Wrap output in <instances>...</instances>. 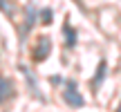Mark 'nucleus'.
<instances>
[{"instance_id":"nucleus-1","label":"nucleus","mask_w":121,"mask_h":112,"mask_svg":"<svg viewBox=\"0 0 121 112\" xmlns=\"http://www.w3.org/2000/svg\"><path fill=\"white\" fill-rule=\"evenodd\" d=\"M63 99H65V103L72 105V108H83V105H85V99H83V94L76 90V83H74V81H67V83H65Z\"/></svg>"},{"instance_id":"nucleus-2","label":"nucleus","mask_w":121,"mask_h":112,"mask_svg":"<svg viewBox=\"0 0 121 112\" xmlns=\"http://www.w3.org/2000/svg\"><path fill=\"white\" fill-rule=\"evenodd\" d=\"M13 92H16L13 81H11V78H7V76H0V103L9 101L13 96Z\"/></svg>"},{"instance_id":"nucleus-3","label":"nucleus","mask_w":121,"mask_h":112,"mask_svg":"<svg viewBox=\"0 0 121 112\" xmlns=\"http://www.w3.org/2000/svg\"><path fill=\"white\" fill-rule=\"evenodd\" d=\"M49 49H52V40H49L47 36H40V38H38V47L34 49V58L36 60H43L45 56L49 54Z\"/></svg>"},{"instance_id":"nucleus-4","label":"nucleus","mask_w":121,"mask_h":112,"mask_svg":"<svg viewBox=\"0 0 121 112\" xmlns=\"http://www.w3.org/2000/svg\"><path fill=\"white\" fill-rule=\"evenodd\" d=\"M63 29L67 31V45H69V47H74V45H76V34H74V29L69 25H65Z\"/></svg>"},{"instance_id":"nucleus-5","label":"nucleus","mask_w":121,"mask_h":112,"mask_svg":"<svg viewBox=\"0 0 121 112\" xmlns=\"http://www.w3.org/2000/svg\"><path fill=\"white\" fill-rule=\"evenodd\" d=\"M103 72H105V63L101 60V65H99V74H96V83H99V81H103Z\"/></svg>"},{"instance_id":"nucleus-6","label":"nucleus","mask_w":121,"mask_h":112,"mask_svg":"<svg viewBox=\"0 0 121 112\" xmlns=\"http://www.w3.org/2000/svg\"><path fill=\"white\" fill-rule=\"evenodd\" d=\"M43 18H45L43 22H52V20H49V18H52V11H49V9H45V11H43Z\"/></svg>"},{"instance_id":"nucleus-7","label":"nucleus","mask_w":121,"mask_h":112,"mask_svg":"<svg viewBox=\"0 0 121 112\" xmlns=\"http://www.w3.org/2000/svg\"><path fill=\"white\" fill-rule=\"evenodd\" d=\"M119 110H121V103H119Z\"/></svg>"}]
</instances>
